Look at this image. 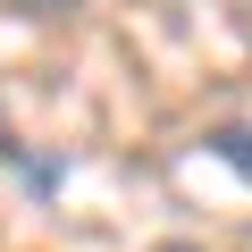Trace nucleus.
<instances>
[{"label":"nucleus","mask_w":252,"mask_h":252,"mask_svg":"<svg viewBox=\"0 0 252 252\" xmlns=\"http://www.w3.org/2000/svg\"><path fill=\"white\" fill-rule=\"evenodd\" d=\"M202 152H210L219 168H235V177L252 185V126H210V135H202Z\"/></svg>","instance_id":"nucleus-2"},{"label":"nucleus","mask_w":252,"mask_h":252,"mask_svg":"<svg viewBox=\"0 0 252 252\" xmlns=\"http://www.w3.org/2000/svg\"><path fill=\"white\" fill-rule=\"evenodd\" d=\"M152 252H202V244H152Z\"/></svg>","instance_id":"nucleus-4"},{"label":"nucleus","mask_w":252,"mask_h":252,"mask_svg":"<svg viewBox=\"0 0 252 252\" xmlns=\"http://www.w3.org/2000/svg\"><path fill=\"white\" fill-rule=\"evenodd\" d=\"M0 168H9V177L34 193V202H51V193L67 185V160H34V152L17 143V126H9V118H0Z\"/></svg>","instance_id":"nucleus-1"},{"label":"nucleus","mask_w":252,"mask_h":252,"mask_svg":"<svg viewBox=\"0 0 252 252\" xmlns=\"http://www.w3.org/2000/svg\"><path fill=\"white\" fill-rule=\"evenodd\" d=\"M9 9H17V17H76L84 0H9Z\"/></svg>","instance_id":"nucleus-3"}]
</instances>
